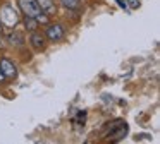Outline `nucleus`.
<instances>
[{"label":"nucleus","instance_id":"nucleus-8","mask_svg":"<svg viewBox=\"0 0 160 144\" xmlns=\"http://www.w3.org/2000/svg\"><path fill=\"white\" fill-rule=\"evenodd\" d=\"M24 26L28 31H36V27H38V21L35 19V17H26L24 19Z\"/></svg>","mask_w":160,"mask_h":144},{"label":"nucleus","instance_id":"nucleus-13","mask_svg":"<svg viewBox=\"0 0 160 144\" xmlns=\"http://www.w3.org/2000/svg\"><path fill=\"white\" fill-rule=\"evenodd\" d=\"M0 46H2V40H0Z\"/></svg>","mask_w":160,"mask_h":144},{"label":"nucleus","instance_id":"nucleus-2","mask_svg":"<svg viewBox=\"0 0 160 144\" xmlns=\"http://www.w3.org/2000/svg\"><path fill=\"white\" fill-rule=\"evenodd\" d=\"M19 7H21L22 14H24L26 17H38L40 14H42V9H40V5L36 3V0H19Z\"/></svg>","mask_w":160,"mask_h":144},{"label":"nucleus","instance_id":"nucleus-1","mask_svg":"<svg viewBox=\"0 0 160 144\" xmlns=\"http://www.w3.org/2000/svg\"><path fill=\"white\" fill-rule=\"evenodd\" d=\"M18 21H19V16H18V12H16V9L12 5L5 3V5L0 9V22L4 24V26L14 27L16 24H18Z\"/></svg>","mask_w":160,"mask_h":144},{"label":"nucleus","instance_id":"nucleus-7","mask_svg":"<svg viewBox=\"0 0 160 144\" xmlns=\"http://www.w3.org/2000/svg\"><path fill=\"white\" fill-rule=\"evenodd\" d=\"M62 5L69 10H78L81 7V0H60Z\"/></svg>","mask_w":160,"mask_h":144},{"label":"nucleus","instance_id":"nucleus-10","mask_svg":"<svg viewBox=\"0 0 160 144\" xmlns=\"http://www.w3.org/2000/svg\"><path fill=\"white\" fill-rule=\"evenodd\" d=\"M115 2H117V5L121 7V9L128 10V3H126V0H115Z\"/></svg>","mask_w":160,"mask_h":144},{"label":"nucleus","instance_id":"nucleus-12","mask_svg":"<svg viewBox=\"0 0 160 144\" xmlns=\"http://www.w3.org/2000/svg\"><path fill=\"white\" fill-rule=\"evenodd\" d=\"M0 33H2V22H0Z\"/></svg>","mask_w":160,"mask_h":144},{"label":"nucleus","instance_id":"nucleus-6","mask_svg":"<svg viewBox=\"0 0 160 144\" xmlns=\"http://www.w3.org/2000/svg\"><path fill=\"white\" fill-rule=\"evenodd\" d=\"M36 3L40 5L42 12H45L47 16H53L55 14V3H53V0H36Z\"/></svg>","mask_w":160,"mask_h":144},{"label":"nucleus","instance_id":"nucleus-3","mask_svg":"<svg viewBox=\"0 0 160 144\" xmlns=\"http://www.w3.org/2000/svg\"><path fill=\"white\" fill-rule=\"evenodd\" d=\"M0 70L4 72L5 79L7 81H12V79L18 77V67H16L14 62H11L9 58H0Z\"/></svg>","mask_w":160,"mask_h":144},{"label":"nucleus","instance_id":"nucleus-11","mask_svg":"<svg viewBox=\"0 0 160 144\" xmlns=\"http://www.w3.org/2000/svg\"><path fill=\"white\" fill-rule=\"evenodd\" d=\"M4 82H7V79H5V75H4V72L0 70V84H4Z\"/></svg>","mask_w":160,"mask_h":144},{"label":"nucleus","instance_id":"nucleus-9","mask_svg":"<svg viewBox=\"0 0 160 144\" xmlns=\"http://www.w3.org/2000/svg\"><path fill=\"white\" fill-rule=\"evenodd\" d=\"M128 3V9H138L139 7V0H126Z\"/></svg>","mask_w":160,"mask_h":144},{"label":"nucleus","instance_id":"nucleus-4","mask_svg":"<svg viewBox=\"0 0 160 144\" xmlns=\"http://www.w3.org/2000/svg\"><path fill=\"white\" fill-rule=\"evenodd\" d=\"M64 36H66V31H64L62 24H48V26H47V38H48L52 43L62 41Z\"/></svg>","mask_w":160,"mask_h":144},{"label":"nucleus","instance_id":"nucleus-5","mask_svg":"<svg viewBox=\"0 0 160 144\" xmlns=\"http://www.w3.org/2000/svg\"><path fill=\"white\" fill-rule=\"evenodd\" d=\"M29 43L35 48L36 51H42L47 46V38L45 34H42L40 31H31V36H29Z\"/></svg>","mask_w":160,"mask_h":144}]
</instances>
